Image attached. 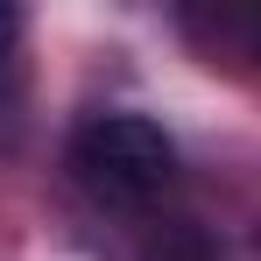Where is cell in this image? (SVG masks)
<instances>
[{"label": "cell", "mask_w": 261, "mask_h": 261, "mask_svg": "<svg viewBox=\"0 0 261 261\" xmlns=\"http://www.w3.org/2000/svg\"><path fill=\"white\" fill-rule=\"evenodd\" d=\"M71 176L113 212H141L176 184V141L148 113H92L71 134Z\"/></svg>", "instance_id": "obj_1"}, {"label": "cell", "mask_w": 261, "mask_h": 261, "mask_svg": "<svg viewBox=\"0 0 261 261\" xmlns=\"http://www.w3.org/2000/svg\"><path fill=\"white\" fill-rule=\"evenodd\" d=\"M176 21H184V36L205 43L212 64L226 57V64H254V71H261V7H205V14L184 7Z\"/></svg>", "instance_id": "obj_2"}, {"label": "cell", "mask_w": 261, "mask_h": 261, "mask_svg": "<svg viewBox=\"0 0 261 261\" xmlns=\"http://www.w3.org/2000/svg\"><path fill=\"white\" fill-rule=\"evenodd\" d=\"M141 261H226V247H219L212 226H198V219H170V226L148 233Z\"/></svg>", "instance_id": "obj_3"}, {"label": "cell", "mask_w": 261, "mask_h": 261, "mask_svg": "<svg viewBox=\"0 0 261 261\" xmlns=\"http://www.w3.org/2000/svg\"><path fill=\"white\" fill-rule=\"evenodd\" d=\"M14 36H21V14H14V7H7V0H0V57H7V49H14Z\"/></svg>", "instance_id": "obj_4"}]
</instances>
